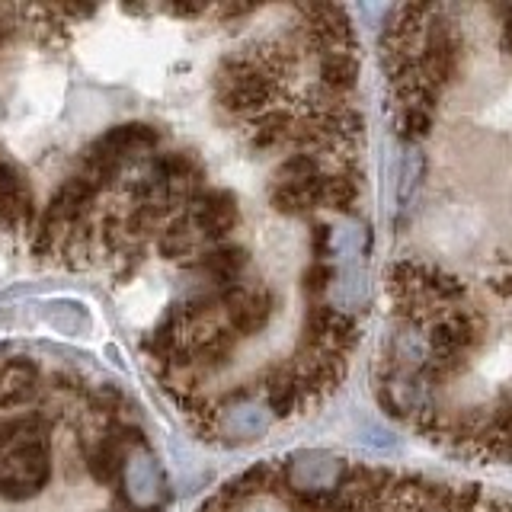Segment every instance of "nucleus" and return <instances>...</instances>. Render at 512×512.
<instances>
[{"mask_svg":"<svg viewBox=\"0 0 512 512\" xmlns=\"http://www.w3.org/2000/svg\"><path fill=\"white\" fill-rule=\"evenodd\" d=\"M157 141H160V132L154 125H144V122L109 128V132L103 138H96L93 148L84 154V176L96 189L112 186L119 180V173L128 160L154 151Z\"/></svg>","mask_w":512,"mask_h":512,"instance_id":"nucleus-1","label":"nucleus"},{"mask_svg":"<svg viewBox=\"0 0 512 512\" xmlns=\"http://www.w3.org/2000/svg\"><path fill=\"white\" fill-rule=\"evenodd\" d=\"M52 474V455H48L45 426L26 432L0 455V496L4 500H32Z\"/></svg>","mask_w":512,"mask_h":512,"instance_id":"nucleus-2","label":"nucleus"},{"mask_svg":"<svg viewBox=\"0 0 512 512\" xmlns=\"http://www.w3.org/2000/svg\"><path fill=\"white\" fill-rule=\"evenodd\" d=\"M272 100V74L256 58H228L218 68V106L231 116H260Z\"/></svg>","mask_w":512,"mask_h":512,"instance_id":"nucleus-3","label":"nucleus"},{"mask_svg":"<svg viewBox=\"0 0 512 512\" xmlns=\"http://www.w3.org/2000/svg\"><path fill=\"white\" fill-rule=\"evenodd\" d=\"M221 311H224V327L240 340V336H256L269 324L272 311H276V298L266 288L231 285L221 292Z\"/></svg>","mask_w":512,"mask_h":512,"instance_id":"nucleus-4","label":"nucleus"},{"mask_svg":"<svg viewBox=\"0 0 512 512\" xmlns=\"http://www.w3.org/2000/svg\"><path fill=\"white\" fill-rule=\"evenodd\" d=\"M189 224L196 228L202 244H221L237 228V199L228 189H205L189 199Z\"/></svg>","mask_w":512,"mask_h":512,"instance_id":"nucleus-5","label":"nucleus"},{"mask_svg":"<svg viewBox=\"0 0 512 512\" xmlns=\"http://www.w3.org/2000/svg\"><path fill=\"white\" fill-rule=\"evenodd\" d=\"M132 442H141V432L138 429H112L109 436H103L100 442L93 445V452L87 458V468L93 474L96 484H119L122 474H125V452Z\"/></svg>","mask_w":512,"mask_h":512,"instance_id":"nucleus-6","label":"nucleus"},{"mask_svg":"<svg viewBox=\"0 0 512 512\" xmlns=\"http://www.w3.org/2000/svg\"><path fill=\"white\" fill-rule=\"evenodd\" d=\"M42 388V372L36 362L13 359L0 368V410H20L36 400Z\"/></svg>","mask_w":512,"mask_h":512,"instance_id":"nucleus-7","label":"nucleus"},{"mask_svg":"<svg viewBox=\"0 0 512 512\" xmlns=\"http://www.w3.org/2000/svg\"><path fill=\"white\" fill-rule=\"evenodd\" d=\"M247 263H250L247 250H244V247H237V244H218V247H212V250L199 253V269H202L205 276L212 279L215 285H224V288L237 285L240 272L247 269Z\"/></svg>","mask_w":512,"mask_h":512,"instance_id":"nucleus-8","label":"nucleus"},{"mask_svg":"<svg viewBox=\"0 0 512 512\" xmlns=\"http://www.w3.org/2000/svg\"><path fill=\"white\" fill-rule=\"evenodd\" d=\"M359 80V61L349 48H333V52L320 55V84L327 93L340 96L349 93Z\"/></svg>","mask_w":512,"mask_h":512,"instance_id":"nucleus-9","label":"nucleus"},{"mask_svg":"<svg viewBox=\"0 0 512 512\" xmlns=\"http://www.w3.org/2000/svg\"><path fill=\"white\" fill-rule=\"evenodd\" d=\"M266 404L276 416H288V413H295L304 404V394H301L295 368H276V372H269V378H266Z\"/></svg>","mask_w":512,"mask_h":512,"instance_id":"nucleus-10","label":"nucleus"},{"mask_svg":"<svg viewBox=\"0 0 512 512\" xmlns=\"http://www.w3.org/2000/svg\"><path fill=\"white\" fill-rule=\"evenodd\" d=\"M199 244L202 240H199L196 228L189 224L186 212L176 215L157 237V250H160V256H167V260H183V256H192L199 250Z\"/></svg>","mask_w":512,"mask_h":512,"instance_id":"nucleus-11","label":"nucleus"},{"mask_svg":"<svg viewBox=\"0 0 512 512\" xmlns=\"http://www.w3.org/2000/svg\"><path fill=\"white\" fill-rule=\"evenodd\" d=\"M292 132H295V119L288 116V112L272 109V112H266V116L253 125L250 141L256 144V148L266 151V148H279V144L292 141Z\"/></svg>","mask_w":512,"mask_h":512,"instance_id":"nucleus-12","label":"nucleus"},{"mask_svg":"<svg viewBox=\"0 0 512 512\" xmlns=\"http://www.w3.org/2000/svg\"><path fill=\"white\" fill-rule=\"evenodd\" d=\"M324 173V167H320L317 154L311 151H295L288 154L279 170H276V183H301V180H314V176Z\"/></svg>","mask_w":512,"mask_h":512,"instance_id":"nucleus-13","label":"nucleus"},{"mask_svg":"<svg viewBox=\"0 0 512 512\" xmlns=\"http://www.w3.org/2000/svg\"><path fill=\"white\" fill-rule=\"evenodd\" d=\"M330 279H333V269L324 266V263H314L308 272H304V292H308L311 298L324 295L330 288Z\"/></svg>","mask_w":512,"mask_h":512,"instance_id":"nucleus-14","label":"nucleus"},{"mask_svg":"<svg viewBox=\"0 0 512 512\" xmlns=\"http://www.w3.org/2000/svg\"><path fill=\"white\" fill-rule=\"evenodd\" d=\"M429 125H432V112H423V109H404V132L413 135V138H420L429 132Z\"/></svg>","mask_w":512,"mask_h":512,"instance_id":"nucleus-15","label":"nucleus"},{"mask_svg":"<svg viewBox=\"0 0 512 512\" xmlns=\"http://www.w3.org/2000/svg\"><path fill=\"white\" fill-rule=\"evenodd\" d=\"M26 423H29V416H23V420H7V423H0V455H4L7 448L23 436V432H26Z\"/></svg>","mask_w":512,"mask_h":512,"instance_id":"nucleus-16","label":"nucleus"},{"mask_svg":"<svg viewBox=\"0 0 512 512\" xmlns=\"http://www.w3.org/2000/svg\"><path fill=\"white\" fill-rule=\"evenodd\" d=\"M490 288H493L496 295L512 298V272H506V276H500V279H493V282H490Z\"/></svg>","mask_w":512,"mask_h":512,"instance_id":"nucleus-17","label":"nucleus"}]
</instances>
